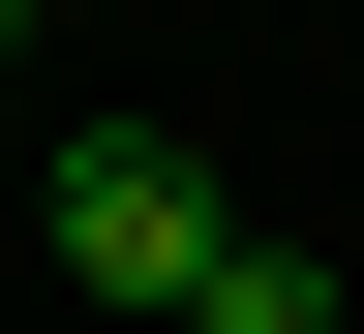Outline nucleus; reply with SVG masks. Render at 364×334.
<instances>
[{"label":"nucleus","mask_w":364,"mask_h":334,"mask_svg":"<svg viewBox=\"0 0 364 334\" xmlns=\"http://www.w3.org/2000/svg\"><path fill=\"white\" fill-rule=\"evenodd\" d=\"M213 244H243V213H213L182 122H61V304H182Z\"/></svg>","instance_id":"nucleus-1"},{"label":"nucleus","mask_w":364,"mask_h":334,"mask_svg":"<svg viewBox=\"0 0 364 334\" xmlns=\"http://www.w3.org/2000/svg\"><path fill=\"white\" fill-rule=\"evenodd\" d=\"M182 334H334V273H304V244H213V273H182Z\"/></svg>","instance_id":"nucleus-2"},{"label":"nucleus","mask_w":364,"mask_h":334,"mask_svg":"<svg viewBox=\"0 0 364 334\" xmlns=\"http://www.w3.org/2000/svg\"><path fill=\"white\" fill-rule=\"evenodd\" d=\"M0 61H31V0H0Z\"/></svg>","instance_id":"nucleus-3"}]
</instances>
